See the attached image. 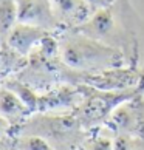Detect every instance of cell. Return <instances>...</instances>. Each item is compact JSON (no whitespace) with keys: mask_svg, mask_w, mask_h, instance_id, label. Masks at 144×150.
Wrapping results in <instances>:
<instances>
[{"mask_svg":"<svg viewBox=\"0 0 144 150\" xmlns=\"http://www.w3.org/2000/svg\"><path fill=\"white\" fill-rule=\"evenodd\" d=\"M51 6L60 31L81 26L96 11L88 0H51Z\"/></svg>","mask_w":144,"mask_h":150,"instance_id":"obj_8","label":"cell"},{"mask_svg":"<svg viewBox=\"0 0 144 150\" xmlns=\"http://www.w3.org/2000/svg\"><path fill=\"white\" fill-rule=\"evenodd\" d=\"M93 8L95 9H99V8H106V6H110V5L113 3V0H88Z\"/></svg>","mask_w":144,"mask_h":150,"instance_id":"obj_18","label":"cell"},{"mask_svg":"<svg viewBox=\"0 0 144 150\" xmlns=\"http://www.w3.org/2000/svg\"><path fill=\"white\" fill-rule=\"evenodd\" d=\"M9 141L19 150H54L43 138L37 135H8Z\"/></svg>","mask_w":144,"mask_h":150,"instance_id":"obj_15","label":"cell"},{"mask_svg":"<svg viewBox=\"0 0 144 150\" xmlns=\"http://www.w3.org/2000/svg\"><path fill=\"white\" fill-rule=\"evenodd\" d=\"M74 31L82 33V34L92 39H96V40H101L107 43V45L119 48V36H118V30H116V20L110 6L96 9L92 17L85 23L74 28Z\"/></svg>","mask_w":144,"mask_h":150,"instance_id":"obj_6","label":"cell"},{"mask_svg":"<svg viewBox=\"0 0 144 150\" xmlns=\"http://www.w3.org/2000/svg\"><path fill=\"white\" fill-rule=\"evenodd\" d=\"M6 138H8V136L0 138V150H5V147H6Z\"/></svg>","mask_w":144,"mask_h":150,"instance_id":"obj_20","label":"cell"},{"mask_svg":"<svg viewBox=\"0 0 144 150\" xmlns=\"http://www.w3.org/2000/svg\"><path fill=\"white\" fill-rule=\"evenodd\" d=\"M79 87L84 93V99L73 113L85 130H93L104 125L118 105L141 94V87L126 90H99L90 85Z\"/></svg>","mask_w":144,"mask_h":150,"instance_id":"obj_3","label":"cell"},{"mask_svg":"<svg viewBox=\"0 0 144 150\" xmlns=\"http://www.w3.org/2000/svg\"><path fill=\"white\" fill-rule=\"evenodd\" d=\"M17 22L34 25L51 33H59L60 26L53 13L51 0H16Z\"/></svg>","mask_w":144,"mask_h":150,"instance_id":"obj_7","label":"cell"},{"mask_svg":"<svg viewBox=\"0 0 144 150\" xmlns=\"http://www.w3.org/2000/svg\"><path fill=\"white\" fill-rule=\"evenodd\" d=\"M136 98L118 105L112 112V115L109 116L107 122L104 124L115 135H127L135 138V136H141L144 133L143 113L140 107L136 105Z\"/></svg>","mask_w":144,"mask_h":150,"instance_id":"obj_5","label":"cell"},{"mask_svg":"<svg viewBox=\"0 0 144 150\" xmlns=\"http://www.w3.org/2000/svg\"><path fill=\"white\" fill-rule=\"evenodd\" d=\"M28 64V57L19 54L16 50H13L9 45L0 47V76H14Z\"/></svg>","mask_w":144,"mask_h":150,"instance_id":"obj_11","label":"cell"},{"mask_svg":"<svg viewBox=\"0 0 144 150\" xmlns=\"http://www.w3.org/2000/svg\"><path fill=\"white\" fill-rule=\"evenodd\" d=\"M0 82H2L3 85H6L9 90H13L16 94H17V96L20 98V101L30 108L31 113H36V112H37L39 94L33 90L30 85H26L25 82H22L19 77H16V76L2 77V81H0Z\"/></svg>","mask_w":144,"mask_h":150,"instance_id":"obj_12","label":"cell"},{"mask_svg":"<svg viewBox=\"0 0 144 150\" xmlns=\"http://www.w3.org/2000/svg\"><path fill=\"white\" fill-rule=\"evenodd\" d=\"M16 23H17V2L0 0V47L6 43V39Z\"/></svg>","mask_w":144,"mask_h":150,"instance_id":"obj_13","label":"cell"},{"mask_svg":"<svg viewBox=\"0 0 144 150\" xmlns=\"http://www.w3.org/2000/svg\"><path fill=\"white\" fill-rule=\"evenodd\" d=\"M98 133L92 135L84 144L82 150H113V142H115V133L106 125L98 127Z\"/></svg>","mask_w":144,"mask_h":150,"instance_id":"obj_14","label":"cell"},{"mask_svg":"<svg viewBox=\"0 0 144 150\" xmlns=\"http://www.w3.org/2000/svg\"><path fill=\"white\" fill-rule=\"evenodd\" d=\"M113 150H135V147H133V136L115 135Z\"/></svg>","mask_w":144,"mask_h":150,"instance_id":"obj_16","label":"cell"},{"mask_svg":"<svg viewBox=\"0 0 144 150\" xmlns=\"http://www.w3.org/2000/svg\"><path fill=\"white\" fill-rule=\"evenodd\" d=\"M56 34L59 56L70 68L84 73H96L126 67V56L121 48L107 45L74 30H62Z\"/></svg>","mask_w":144,"mask_h":150,"instance_id":"obj_1","label":"cell"},{"mask_svg":"<svg viewBox=\"0 0 144 150\" xmlns=\"http://www.w3.org/2000/svg\"><path fill=\"white\" fill-rule=\"evenodd\" d=\"M84 99L79 85L59 84L50 91L39 94L37 112L43 113H73Z\"/></svg>","mask_w":144,"mask_h":150,"instance_id":"obj_4","label":"cell"},{"mask_svg":"<svg viewBox=\"0 0 144 150\" xmlns=\"http://www.w3.org/2000/svg\"><path fill=\"white\" fill-rule=\"evenodd\" d=\"M22 133L43 138L54 150H82L92 130H85L74 113L36 112L14 127L9 135Z\"/></svg>","mask_w":144,"mask_h":150,"instance_id":"obj_2","label":"cell"},{"mask_svg":"<svg viewBox=\"0 0 144 150\" xmlns=\"http://www.w3.org/2000/svg\"><path fill=\"white\" fill-rule=\"evenodd\" d=\"M48 34H51V31H47V30L39 28V26H34V25L17 22L6 39V45H9L19 54H22V56L30 57V54L34 51L37 45Z\"/></svg>","mask_w":144,"mask_h":150,"instance_id":"obj_9","label":"cell"},{"mask_svg":"<svg viewBox=\"0 0 144 150\" xmlns=\"http://www.w3.org/2000/svg\"><path fill=\"white\" fill-rule=\"evenodd\" d=\"M5 150H19L17 147H14V146H13V142L9 141V136L6 138V147H5Z\"/></svg>","mask_w":144,"mask_h":150,"instance_id":"obj_19","label":"cell"},{"mask_svg":"<svg viewBox=\"0 0 144 150\" xmlns=\"http://www.w3.org/2000/svg\"><path fill=\"white\" fill-rule=\"evenodd\" d=\"M0 77H2V76H0Z\"/></svg>","mask_w":144,"mask_h":150,"instance_id":"obj_21","label":"cell"},{"mask_svg":"<svg viewBox=\"0 0 144 150\" xmlns=\"http://www.w3.org/2000/svg\"><path fill=\"white\" fill-rule=\"evenodd\" d=\"M11 124L5 119V118H2L0 116V138H5V136H8L9 135V132H11Z\"/></svg>","mask_w":144,"mask_h":150,"instance_id":"obj_17","label":"cell"},{"mask_svg":"<svg viewBox=\"0 0 144 150\" xmlns=\"http://www.w3.org/2000/svg\"><path fill=\"white\" fill-rule=\"evenodd\" d=\"M30 115L33 113L20 101V98L17 94L0 82V116L6 119L11 124V127L14 129V127L20 125Z\"/></svg>","mask_w":144,"mask_h":150,"instance_id":"obj_10","label":"cell"}]
</instances>
